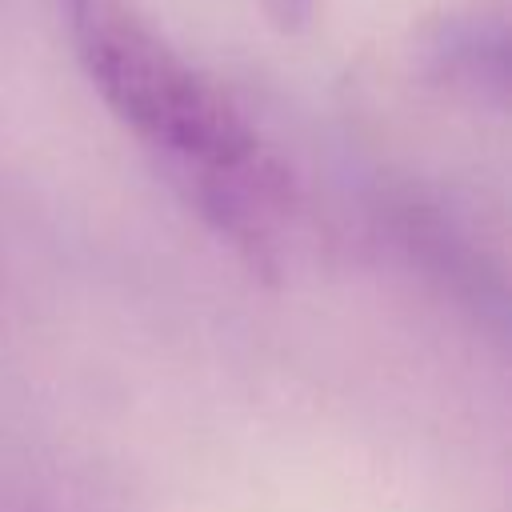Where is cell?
Instances as JSON below:
<instances>
[{"label":"cell","mask_w":512,"mask_h":512,"mask_svg":"<svg viewBox=\"0 0 512 512\" xmlns=\"http://www.w3.org/2000/svg\"><path fill=\"white\" fill-rule=\"evenodd\" d=\"M72 52L108 112L160 148L192 184L268 164L256 128L200 76L132 0H64Z\"/></svg>","instance_id":"6da1fadb"}]
</instances>
